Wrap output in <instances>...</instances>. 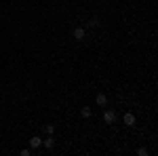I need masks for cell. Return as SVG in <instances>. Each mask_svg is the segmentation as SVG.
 <instances>
[{"mask_svg":"<svg viewBox=\"0 0 158 156\" xmlns=\"http://www.w3.org/2000/svg\"><path fill=\"white\" fill-rule=\"evenodd\" d=\"M44 131H47V133H49V135H51V133L55 131V129H53V124H47V127H44Z\"/></svg>","mask_w":158,"mask_h":156,"instance_id":"9c48e42d","label":"cell"},{"mask_svg":"<svg viewBox=\"0 0 158 156\" xmlns=\"http://www.w3.org/2000/svg\"><path fill=\"white\" fill-rule=\"evenodd\" d=\"M124 124H127V127H133V124H135V116L131 114V112L124 114Z\"/></svg>","mask_w":158,"mask_h":156,"instance_id":"7a4b0ae2","label":"cell"},{"mask_svg":"<svg viewBox=\"0 0 158 156\" xmlns=\"http://www.w3.org/2000/svg\"><path fill=\"white\" fill-rule=\"evenodd\" d=\"M74 38H76V40H82V38H85V30H82V27H76V30H74Z\"/></svg>","mask_w":158,"mask_h":156,"instance_id":"277c9868","label":"cell"},{"mask_svg":"<svg viewBox=\"0 0 158 156\" xmlns=\"http://www.w3.org/2000/svg\"><path fill=\"white\" fill-rule=\"evenodd\" d=\"M53 145H55V139H53V137H49V139H44V148H53Z\"/></svg>","mask_w":158,"mask_h":156,"instance_id":"52a82bcc","label":"cell"},{"mask_svg":"<svg viewBox=\"0 0 158 156\" xmlns=\"http://www.w3.org/2000/svg\"><path fill=\"white\" fill-rule=\"evenodd\" d=\"M103 120H106V122H114V120H116V112H114V110H106V112H103Z\"/></svg>","mask_w":158,"mask_h":156,"instance_id":"6da1fadb","label":"cell"},{"mask_svg":"<svg viewBox=\"0 0 158 156\" xmlns=\"http://www.w3.org/2000/svg\"><path fill=\"white\" fill-rule=\"evenodd\" d=\"M137 154H139V156H146L148 150H146V148H139V150H137Z\"/></svg>","mask_w":158,"mask_h":156,"instance_id":"ba28073f","label":"cell"},{"mask_svg":"<svg viewBox=\"0 0 158 156\" xmlns=\"http://www.w3.org/2000/svg\"><path fill=\"white\" fill-rule=\"evenodd\" d=\"M80 116H82V118H89V116H91V108H82L80 110Z\"/></svg>","mask_w":158,"mask_h":156,"instance_id":"8992f818","label":"cell"},{"mask_svg":"<svg viewBox=\"0 0 158 156\" xmlns=\"http://www.w3.org/2000/svg\"><path fill=\"white\" fill-rule=\"evenodd\" d=\"M30 145H32V148H40V145H42V139H40V137H32V139H30Z\"/></svg>","mask_w":158,"mask_h":156,"instance_id":"5b68a950","label":"cell"},{"mask_svg":"<svg viewBox=\"0 0 158 156\" xmlns=\"http://www.w3.org/2000/svg\"><path fill=\"white\" fill-rule=\"evenodd\" d=\"M95 101H97V106H106V103H108V97L103 95V93H99V95L95 97Z\"/></svg>","mask_w":158,"mask_h":156,"instance_id":"3957f363","label":"cell"}]
</instances>
